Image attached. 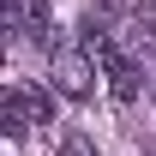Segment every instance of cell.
Listing matches in <instances>:
<instances>
[{
    "instance_id": "7a4b0ae2",
    "label": "cell",
    "mask_w": 156,
    "mask_h": 156,
    "mask_svg": "<svg viewBox=\"0 0 156 156\" xmlns=\"http://www.w3.org/2000/svg\"><path fill=\"white\" fill-rule=\"evenodd\" d=\"M30 126H54V96L36 84H12L6 90V138L30 132Z\"/></svg>"
},
{
    "instance_id": "6da1fadb",
    "label": "cell",
    "mask_w": 156,
    "mask_h": 156,
    "mask_svg": "<svg viewBox=\"0 0 156 156\" xmlns=\"http://www.w3.org/2000/svg\"><path fill=\"white\" fill-rule=\"evenodd\" d=\"M48 72H54V90L66 102H84L96 90V54H90V48H54Z\"/></svg>"
}]
</instances>
